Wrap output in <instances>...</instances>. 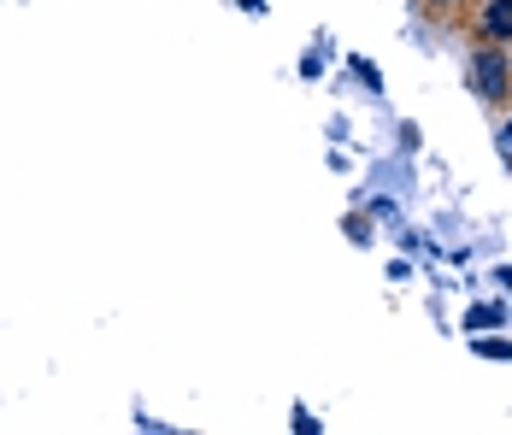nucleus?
<instances>
[{"label": "nucleus", "mask_w": 512, "mask_h": 435, "mask_svg": "<svg viewBox=\"0 0 512 435\" xmlns=\"http://www.w3.org/2000/svg\"><path fill=\"white\" fill-rule=\"evenodd\" d=\"M471 89H477L483 100H495V106L507 100V89H512V59L495 48V42L471 53Z\"/></svg>", "instance_id": "1"}, {"label": "nucleus", "mask_w": 512, "mask_h": 435, "mask_svg": "<svg viewBox=\"0 0 512 435\" xmlns=\"http://www.w3.org/2000/svg\"><path fill=\"white\" fill-rule=\"evenodd\" d=\"M483 36H489L495 48L512 42V0H489V6H483Z\"/></svg>", "instance_id": "2"}, {"label": "nucleus", "mask_w": 512, "mask_h": 435, "mask_svg": "<svg viewBox=\"0 0 512 435\" xmlns=\"http://www.w3.org/2000/svg\"><path fill=\"white\" fill-rule=\"evenodd\" d=\"M465 324H471V330H495V324H501V306H471Z\"/></svg>", "instance_id": "3"}, {"label": "nucleus", "mask_w": 512, "mask_h": 435, "mask_svg": "<svg viewBox=\"0 0 512 435\" xmlns=\"http://www.w3.org/2000/svg\"><path fill=\"white\" fill-rule=\"evenodd\" d=\"M501 153H507V159H512V118H507V124H501Z\"/></svg>", "instance_id": "4"}, {"label": "nucleus", "mask_w": 512, "mask_h": 435, "mask_svg": "<svg viewBox=\"0 0 512 435\" xmlns=\"http://www.w3.org/2000/svg\"><path fill=\"white\" fill-rule=\"evenodd\" d=\"M436 6H454V0H436Z\"/></svg>", "instance_id": "5"}]
</instances>
